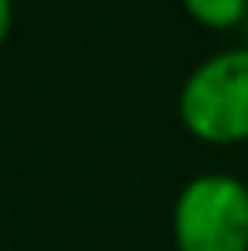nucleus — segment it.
<instances>
[{
  "label": "nucleus",
  "mask_w": 248,
  "mask_h": 251,
  "mask_svg": "<svg viewBox=\"0 0 248 251\" xmlns=\"http://www.w3.org/2000/svg\"><path fill=\"white\" fill-rule=\"evenodd\" d=\"M183 131L193 142L245 146L248 142V48H223L186 73L175 99Z\"/></svg>",
  "instance_id": "f257e3e1"
},
{
  "label": "nucleus",
  "mask_w": 248,
  "mask_h": 251,
  "mask_svg": "<svg viewBox=\"0 0 248 251\" xmlns=\"http://www.w3.org/2000/svg\"><path fill=\"white\" fill-rule=\"evenodd\" d=\"M175 251H248V182L230 171L186 178L172 204Z\"/></svg>",
  "instance_id": "f03ea898"
},
{
  "label": "nucleus",
  "mask_w": 248,
  "mask_h": 251,
  "mask_svg": "<svg viewBox=\"0 0 248 251\" xmlns=\"http://www.w3.org/2000/svg\"><path fill=\"white\" fill-rule=\"evenodd\" d=\"M179 4H183V11L193 22L212 29V33L241 29L245 11H248V0H179Z\"/></svg>",
  "instance_id": "7ed1b4c3"
},
{
  "label": "nucleus",
  "mask_w": 248,
  "mask_h": 251,
  "mask_svg": "<svg viewBox=\"0 0 248 251\" xmlns=\"http://www.w3.org/2000/svg\"><path fill=\"white\" fill-rule=\"evenodd\" d=\"M11 25H15V0H0V48L11 37Z\"/></svg>",
  "instance_id": "20e7f679"
},
{
  "label": "nucleus",
  "mask_w": 248,
  "mask_h": 251,
  "mask_svg": "<svg viewBox=\"0 0 248 251\" xmlns=\"http://www.w3.org/2000/svg\"><path fill=\"white\" fill-rule=\"evenodd\" d=\"M241 37H245V44H241V48H248V11H245V22H241Z\"/></svg>",
  "instance_id": "39448f33"
}]
</instances>
